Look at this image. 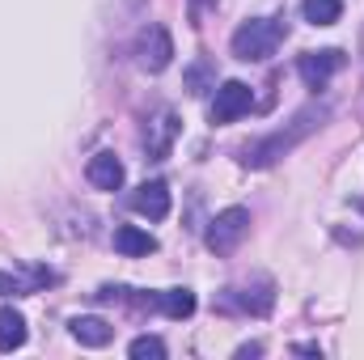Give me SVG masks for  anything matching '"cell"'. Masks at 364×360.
<instances>
[{"mask_svg":"<svg viewBox=\"0 0 364 360\" xmlns=\"http://www.w3.org/2000/svg\"><path fill=\"white\" fill-rule=\"evenodd\" d=\"M208 77H212L208 60H195V64L186 68V90H191V93H203V90H208Z\"/></svg>","mask_w":364,"mask_h":360,"instance_id":"16","label":"cell"},{"mask_svg":"<svg viewBox=\"0 0 364 360\" xmlns=\"http://www.w3.org/2000/svg\"><path fill=\"white\" fill-rule=\"evenodd\" d=\"M157 309H161L166 318L182 322V318L195 314V292H191V288H166V292L157 297Z\"/></svg>","mask_w":364,"mask_h":360,"instance_id":"12","label":"cell"},{"mask_svg":"<svg viewBox=\"0 0 364 360\" xmlns=\"http://www.w3.org/2000/svg\"><path fill=\"white\" fill-rule=\"evenodd\" d=\"M292 352H301V356H322V348H318V344H296Z\"/></svg>","mask_w":364,"mask_h":360,"instance_id":"18","label":"cell"},{"mask_svg":"<svg viewBox=\"0 0 364 360\" xmlns=\"http://www.w3.org/2000/svg\"><path fill=\"white\" fill-rule=\"evenodd\" d=\"M360 123H364V90H360Z\"/></svg>","mask_w":364,"mask_h":360,"instance_id":"19","label":"cell"},{"mask_svg":"<svg viewBox=\"0 0 364 360\" xmlns=\"http://www.w3.org/2000/svg\"><path fill=\"white\" fill-rule=\"evenodd\" d=\"M132 208L140 212V216H149V221H166L170 216V186L161 179L144 182V186H136V195H132Z\"/></svg>","mask_w":364,"mask_h":360,"instance_id":"7","label":"cell"},{"mask_svg":"<svg viewBox=\"0 0 364 360\" xmlns=\"http://www.w3.org/2000/svg\"><path fill=\"white\" fill-rule=\"evenodd\" d=\"M85 179L97 191H119L123 186V162L114 153H97V157H90V166H85Z\"/></svg>","mask_w":364,"mask_h":360,"instance_id":"9","label":"cell"},{"mask_svg":"<svg viewBox=\"0 0 364 360\" xmlns=\"http://www.w3.org/2000/svg\"><path fill=\"white\" fill-rule=\"evenodd\" d=\"M246 233H250V212L246 208H225L208 225V250L212 255H233Z\"/></svg>","mask_w":364,"mask_h":360,"instance_id":"3","label":"cell"},{"mask_svg":"<svg viewBox=\"0 0 364 360\" xmlns=\"http://www.w3.org/2000/svg\"><path fill=\"white\" fill-rule=\"evenodd\" d=\"M284 34H288L284 17H250V21H242L233 30V55L246 60V64H263V60L275 55Z\"/></svg>","mask_w":364,"mask_h":360,"instance_id":"2","label":"cell"},{"mask_svg":"<svg viewBox=\"0 0 364 360\" xmlns=\"http://www.w3.org/2000/svg\"><path fill=\"white\" fill-rule=\"evenodd\" d=\"M348 64V55L339 51V47H326V51H309V55H301V64H296V73H301V81L309 85V90H326V81L339 73Z\"/></svg>","mask_w":364,"mask_h":360,"instance_id":"5","label":"cell"},{"mask_svg":"<svg viewBox=\"0 0 364 360\" xmlns=\"http://www.w3.org/2000/svg\"><path fill=\"white\" fill-rule=\"evenodd\" d=\"M174 136H178V119H174V110H157V119L144 127V149H149V157L161 162V157L170 153Z\"/></svg>","mask_w":364,"mask_h":360,"instance_id":"8","label":"cell"},{"mask_svg":"<svg viewBox=\"0 0 364 360\" xmlns=\"http://www.w3.org/2000/svg\"><path fill=\"white\" fill-rule=\"evenodd\" d=\"M360 55H364V30H360Z\"/></svg>","mask_w":364,"mask_h":360,"instance_id":"20","label":"cell"},{"mask_svg":"<svg viewBox=\"0 0 364 360\" xmlns=\"http://www.w3.org/2000/svg\"><path fill=\"white\" fill-rule=\"evenodd\" d=\"M68 331H73V339L77 344H85V348H106L110 344V322H102V318H93V314H81V318H73L68 322Z\"/></svg>","mask_w":364,"mask_h":360,"instance_id":"11","label":"cell"},{"mask_svg":"<svg viewBox=\"0 0 364 360\" xmlns=\"http://www.w3.org/2000/svg\"><path fill=\"white\" fill-rule=\"evenodd\" d=\"M136 360H166V344L157 339V335H140V339H132V348H127Z\"/></svg>","mask_w":364,"mask_h":360,"instance_id":"15","label":"cell"},{"mask_svg":"<svg viewBox=\"0 0 364 360\" xmlns=\"http://www.w3.org/2000/svg\"><path fill=\"white\" fill-rule=\"evenodd\" d=\"M301 13L309 26H335L343 17V0H301Z\"/></svg>","mask_w":364,"mask_h":360,"instance_id":"14","label":"cell"},{"mask_svg":"<svg viewBox=\"0 0 364 360\" xmlns=\"http://www.w3.org/2000/svg\"><path fill=\"white\" fill-rule=\"evenodd\" d=\"M26 292H30V284H26V280H17V275L0 271V297H26Z\"/></svg>","mask_w":364,"mask_h":360,"instance_id":"17","label":"cell"},{"mask_svg":"<svg viewBox=\"0 0 364 360\" xmlns=\"http://www.w3.org/2000/svg\"><path fill=\"white\" fill-rule=\"evenodd\" d=\"M136 60H140L144 73H166L170 60H174V38H170V30L157 26V21L144 26V30L136 34Z\"/></svg>","mask_w":364,"mask_h":360,"instance_id":"4","label":"cell"},{"mask_svg":"<svg viewBox=\"0 0 364 360\" xmlns=\"http://www.w3.org/2000/svg\"><path fill=\"white\" fill-rule=\"evenodd\" d=\"M322 123H326V106H305V110H296L288 127H279V132H272V136L255 140V144L242 153V166H246V170H267V166H275L279 157H288L305 136H314Z\"/></svg>","mask_w":364,"mask_h":360,"instance_id":"1","label":"cell"},{"mask_svg":"<svg viewBox=\"0 0 364 360\" xmlns=\"http://www.w3.org/2000/svg\"><path fill=\"white\" fill-rule=\"evenodd\" d=\"M114 250L127 255V259H140V255H153L157 250V238L144 233L140 225H119L114 229Z\"/></svg>","mask_w":364,"mask_h":360,"instance_id":"10","label":"cell"},{"mask_svg":"<svg viewBox=\"0 0 364 360\" xmlns=\"http://www.w3.org/2000/svg\"><path fill=\"white\" fill-rule=\"evenodd\" d=\"M255 106V90L246 81H225L212 97V123H233Z\"/></svg>","mask_w":364,"mask_h":360,"instance_id":"6","label":"cell"},{"mask_svg":"<svg viewBox=\"0 0 364 360\" xmlns=\"http://www.w3.org/2000/svg\"><path fill=\"white\" fill-rule=\"evenodd\" d=\"M26 335H30V331H26V318H21L17 309H9V305H4V309H0V352L21 348V344H26Z\"/></svg>","mask_w":364,"mask_h":360,"instance_id":"13","label":"cell"}]
</instances>
